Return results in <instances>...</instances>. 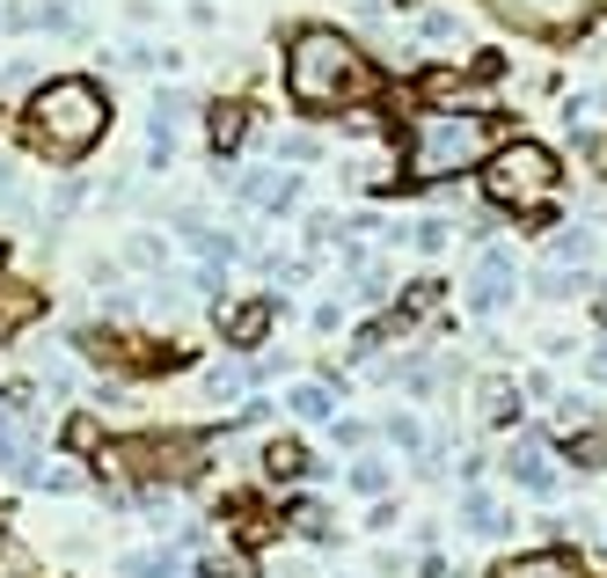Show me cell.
I'll return each mask as SVG.
<instances>
[{
	"mask_svg": "<svg viewBox=\"0 0 607 578\" xmlns=\"http://www.w3.org/2000/svg\"><path fill=\"white\" fill-rule=\"evenodd\" d=\"M110 132V96L103 81H88V73H52V81L30 88V103H22V140H30L37 161H52V169H73L81 155H96Z\"/></svg>",
	"mask_w": 607,
	"mask_h": 578,
	"instance_id": "cell-1",
	"label": "cell"
},
{
	"mask_svg": "<svg viewBox=\"0 0 607 578\" xmlns=\"http://www.w3.org/2000/svg\"><path fill=\"white\" fill-rule=\"evenodd\" d=\"M366 88H374V73H366L359 44H351L345 30L300 22V30L286 37V103H293L300 118H330V110L359 103Z\"/></svg>",
	"mask_w": 607,
	"mask_h": 578,
	"instance_id": "cell-2",
	"label": "cell"
},
{
	"mask_svg": "<svg viewBox=\"0 0 607 578\" xmlns=\"http://www.w3.org/2000/svg\"><path fill=\"white\" fill-rule=\"evenodd\" d=\"M490 147H498L490 110H417L410 140H402V169H410L417 183H447V176L484 169Z\"/></svg>",
	"mask_w": 607,
	"mask_h": 578,
	"instance_id": "cell-3",
	"label": "cell"
},
{
	"mask_svg": "<svg viewBox=\"0 0 607 578\" xmlns=\"http://www.w3.org/2000/svg\"><path fill=\"white\" fill-rule=\"evenodd\" d=\"M484 198L505 212H541L556 198V155L535 140H505L484 161Z\"/></svg>",
	"mask_w": 607,
	"mask_h": 578,
	"instance_id": "cell-4",
	"label": "cell"
},
{
	"mask_svg": "<svg viewBox=\"0 0 607 578\" xmlns=\"http://www.w3.org/2000/svg\"><path fill=\"white\" fill-rule=\"evenodd\" d=\"M513 293H520V263L505 257V249H484V257H476V279H469V316H498Z\"/></svg>",
	"mask_w": 607,
	"mask_h": 578,
	"instance_id": "cell-5",
	"label": "cell"
},
{
	"mask_svg": "<svg viewBox=\"0 0 607 578\" xmlns=\"http://www.w3.org/2000/svg\"><path fill=\"white\" fill-rule=\"evenodd\" d=\"M505 22H527V30H571V22L600 16L607 0H490Z\"/></svg>",
	"mask_w": 607,
	"mask_h": 578,
	"instance_id": "cell-6",
	"label": "cell"
},
{
	"mask_svg": "<svg viewBox=\"0 0 607 578\" xmlns=\"http://www.w3.org/2000/svg\"><path fill=\"white\" fill-rule=\"evenodd\" d=\"M271 322H278V300H235V308L220 300V330H227L235 351H257L263 337H271Z\"/></svg>",
	"mask_w": 607,
	"mask_h": 578,
	"instance_id": "cell-7",
	"label": "cell"
},
{
	"mask_svg": "<svg viewBox=\"0 0 607 578\" xmlns=\"http://www.w3.org/2000/svg\"><path fill=\"white\" fill-rule=\"evenodd\" d=\"M505 476H513L520 491H535V498L556 491V461H549L541 439H513V447H505Z\"/></svg>",
	"mask_w": 607,
	"mask_h": 578,
	"instance_id": "cell-8",
	"label": "cell"
},
{
	"mask_svg": "<svg viewBox=\"0 0 607 578\" xmlns=\"http://www.w3.org/2000/svg\"><path fill=\"white\" fill-rule=\"evenodd\" d=\"M44 316V286H30V279H0V345H16L30 322Z\"/></svg>",
	"mask_w": 607,
	"mask_h": 578,
	"instance_id": "cell-9",
	"label": "cell"
},
{
	"mask_svg": "<svg viewBox=\"0 0 607 578\" xmlns=\"http://www.w3.org/2000/svg\"><path fill=\"white\" fill-rule=\"evenodd\" d=\"M249 103H206V140H212V155H235V147H249Z\"/></svg>",
	"mask_w": 607,
	"mask_h": 578,
	"instance_id": "cell-10",
	"label": "cell"
},
{
	"mask_svg": "<svg viewBox=\"0 0 607 578\" xmlns=\"http://www.w3.org/2000/svg\"><path fill=\"white\" fill-rule=\"evenodd\" d=\"M490 578H586V571H578L564 549H535V557H505Z\"/></svg>",
	"mask_w": 607,
	"mask_h": 578,
	"instance_id": "cell-11",
	"label": "cell"
},
{
	"mask_svg": "<svg viewBox=\"0 0 607 578\" xmlns=\"http://www.w3.org/2000/svg\"><path fill=\"white\" fill-rule=\"evenodd\" d=\"M476 403H484L490 425H513L520 418V381H513V373H490V381L476 388Z\"/></svg>",
	"mask_w": 607,
	"mask_h": 578,
	"instance_id": "cell-12",
	"label": "cell"
},
{
	"mask_svg": "<svg viewBox=\"0 0 607 578\" xmlns=\"http://www.w3.org/2000/svg\"><path fill=\"white\" fill-rule=\"evenodd\" d=\"M263 476H271V484H300V476H315L308 447H300V439H271V447H263Z\"/></svg>",
	"mask_w": 607,
	"mask_h": 578,
	"instance_id": "cell-13",
	"label": "cell"
},
{
	"mask_svg": "<svg viewBox=\"0 0 607 578\" xmlns=\"http://www.w3.org/2000/svg\"><path fill=\"white\" fill-rule=\"evenodd\" d=\"M593 257H600V235H593V228H564V235L549 242V263H556V271H571V263L586 271Z\"/></svg>",
	"mask_w": 607,
	"mask_h": 578,
	"instance_id": "cell-14",
	"label": "cell"
},
{
	"mask_svg": "<svg viewBox=\"0 0 607 578\" xmlns=\"http://www.w3.org/2000/svg\"><path fill=\"white\" fill-rule=\"evenodd\" d=\"M118 571H125V578H191L176 549H132V557H125Z\"/></svg>",
	"mask_w": 607,
	"mask_h": 578,
	"instance_id": "cell-15",
	"label": "cell"
},
{
	"mask_svg": "<svg viewBox=\"0 0 607 578\" xmlns=\"http://www.w3.org/2000/svg\"><path fill=\"white\" fill-rule=\"evenodd\" d=\"M30 491H81V469H73L67 455H37V469H30Z\"/></svg>",
	"mask_w": 607,
	"mask_h": 578,
	"instance_id": "cell-16",
	"label": "cell"
},
{
	"mask_svg": "<svg viewBox=\"0 0 607 578\" xmlns=\"http://www.w3.org/2000/svg\"><path fill=\"white\" fill-rule=\"evenodd\" d=\"M461 520H469V535H505V512H498V498H490V491L461 498Z\"/></svg>",
	"mask_w": 607,
	"mask_h": 578,
	"instance_id": "cell-17",
	"label": "cell"
},
{
	"mask_svg": "<svg viewBox=\"0 0 607 578\" xmlns=\"http://www.w3.org/2000/svg\"><path fill=\"white\" fill-rule=\"evenodd\" d=\"M351 491H359V498H381L388 491V461L381 455H359V461H351Z\"/></svg>",
	"mask_w": 607,
	"mask_h": 578,
	"instance_id": "cell-18",
	"label": "cell"
},
{
	"mask_svg": "<svg viewBox=\"0 0 607 578\" xmlns=\"http://www.w3.org/2000/svg\"><path fill=\"white\" fill-rule=\"evenodd\" d=\"M286 410H293V418H308V425H322V418H330V388H293V396H286Z\"/></svg>",
	"mask_w": 607,
	"mask_h": 578,
	"instance_id": "cell-19",
	"label": "cell"
},
{
	"mask_svg": "<svg viewBox=\"0 0 607 578\" xmlns=\"http://www.w3.org/2000/svg\"><path fill=\"white\" fill-rule=\"evenodd\" d=\"M125 263H139V271H161V263H169V249H161V235H132V242H125Z\"/></svg>",
	"mask_w": 607,
	"mask_h": 578,
	"instance_id": "cell-20",
	"label": "cell"
},
{
	"mask_svg": "<svg viewBox=\"0 0 607 578\" xmlns=\"http://www.w3.org/2000/svg\"><path fill=\"white\" fill-rule=\"evenodd\" d=\"M293 527L308 535V542H330V512L322 506H293Z\"/></svg>",
	"mask_w": 607,
	"mask_h": 578,
	"instance_id": "cell-21",
	"label": "cell"
},
{
	"mask_svg": "<svg viewBox=\"0 0 607 578\" xmlns=\"http://www.w3.org/2000/svg\"><path fill=\"white\" fill-rule=\"evenodd\" d=\"M206 388L227 403V396H242V388H249V373H242V367H212V373H206Z\"/></svg>",
	"mask_w": 607,
	"mask_h": 578,
	"instance_id": "cell-22",
	"label": "cell"
},
{
	"mask_svg": "<svg viewBox=\"0 0 607 578\" xmlns=\"http://www.w3.org/2000/svg\"><path fill=\"white\" fill-rule=\"evenodd\" d=\"M0 212H37L30 198H22V183H16V169L0 161Z\"/></svg>",
	"mask_w": 607,
	"mask_h": 578,
	"instance_id": "cell-23",
	"label": "cell"
},
{
	"mask_svg": "<svg viewBox=\"0 0 607 578\" xmlns=\"http://www.w3.org/2000/svg\"><path fill=\"white\" fill-rule=\"evenodd\" d=\"M322 155V140L315 132H293V140H278V161H315Z\"/></svg>",
	"mask_w": 607,
	"mask_h": 578,
	"instance_id": "cell-24",
	"label": "cell"
},
{
	"mask_svg": "<svg viewBox=\"0 0 607 578\" xmlns=\"http://www.w3.org/2000/svg\"><path fill=\"white\" fill-rule=\"evenodd\" d=\"M417 30H425V37H432V44H447V37H461V22H454V16H447V8H432V16H425V22H417Z\"/></svg>",
	"mask_w": 607,
	"mask_h": 578,
	"instance_id": "cell-25",
	"label": "cell"
},
{
	"mask_svg": "<svg viewBox=\"0 0 607 578\" xmlns=\"http://www.w3.org/2000/svg\"><path fill=\"white\" fill-rule=\"evenodd\" d=\"M388 439H396V447H410V455L425 447V432H417V418H388Z\"/></svg>",
	"mask_w": 607,
	"mask_h": 578,
	"instance_id": "cell-26",
	"label": "cell"
},
{
	"mask_svg": "<svg viewBox=\"0 0 607 578\" xmlns=\"http://www.w3.org/2000/svg\"><path fill=\"white\" fill-rule=\"evenodd\" d=\"M410 242H417V249H439V242H447V220H425V228H417Z\"/></svg>",
	"mask_w": 607,
	"mask_h": 578,
	"instance_id": "cell-27",
	"label": "cell"
},
{
	"mask_svg": "<svg viewBox=\"0 0 607 578\" xmlns=\"http://www.w3.org/2000/svg\"><path fill=\"white\" fill-rule=\"evenodd\" d=\"M0 81L22 88V81H37V67H30V59H8V67H0Z\"/></svg>",
	"mask_w": 607,
	"mask_h": 578,
	"instance_id": "cell-28",
	"label": "cell"
},
{
	"mask_svg": "<svg viewBox=\"0 0 607 578\" xmlns=\"http://www.w3.org/2000/svg\"><path fill=\"white\" fill-rule=\"evenodd\" d=\"M67 447H96V418H73L67 425Z\"/></svg>",
	"mask_w": 607,
	"mask_h": 578,
	"instance_id": "cell-29",
	"label": "cell"
},
{
	"mask_svg": "<svg viewBox=\"0 0 607 578\" xmlns=\"http://www.w3.org/2000/svg\"><path fill=\"white\" fill-rule=\"evenodd\" d=\"M586 155H593V169L607 176V140H586Z\"/></svg>",
	"mask_w": 607,
	"mask_h": 578,
	"instance_id": "cell-30",
	"label": "cell"
},
{
	"mask_svg": "<svg viewBox=\"0 0 607 578\" xmlns=\"http://www.w3.org/2000/svg\"><path fill=\"white\" fill-rule=\"evenodd\" d=\"M593 381H607V351H593Z\"/></svg>",
	"mask_w": 607,
	"mask_h": 578,
	"instance_id": "cell-31",
	"label": "cell"
},
{
	"mask_svg": "<svg viewBox=\"0 0 607 578\" xmlns=\"http://www.w3.org/2000/svg\"><path fill=\"white\" fill-rule=\"evenodd\" d=\"M0 263H8V235H0Z\"/></svg>",
	"mask_w": 607,
	"mask_h": 578,
	"instance_id": "cell-32",
	"label": "cell"
},
{
	"mask_svg": "<svg viewBox=\"0 0 607 578\" xmlns=\"http://www.w3.org/2000/svg\"><path fill=\"white\" fill-rule=\"evenodd\" d=\"M600 316H607V308H600Z\"/></svg>",
	"mask_w": 607,
	"mask_h": 578,
	"instance_id": "cell-33",
	"label": "cell"
}]
</instances>
